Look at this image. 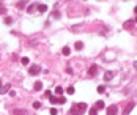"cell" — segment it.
I'll return each mask as SVG.
<instances>
[{
  "label": "cell",
  "mask_w": 137,
  "mask_h": 115,
  "mask_svg": "<svg viewBox=\"0 0 137 115\" xmlns=\"http://www.w3.org/2000/svg\"><path fill=\"white\" fill-rule=\"evenodd\" d=\"M68 115H84V110L80 109L77 104H74V106H71V109L68 110Z\"/></svg>",
  "instance_id": "6da1fadb"
},
{
  "label": "cell",
  "mask_w": 137,
  "mask_h": 115,
  "mask_svg": "<svg viewBox=\"0 0 137 115\" xmlns=\"http://www.w3.org/2000/svg\"><path fill=\"white\" fill-rule=\"evenodd\" d=\"M39 71H41V66L39 65H33V66L28 68V74H32V76H36Z\"/></svg>",
  "instance_id": "7a4b0ae2"
},
{
  "label": "cell",
  "mask_w": 137,
  "mask_h": 115,
  "mask_svg": "<svg viewBox=\"0 0 137 115\" xmlns=\"http://www.w3.org/2000/svg\"><path fill=\"white\" fill-rule=\"evenodd\" d=\"M134 106H136V103H134V101L128 103V106L125 107V110H123V115H129V114H131V110L134 109Z\"/></svg>",
  "instance_id": "3957f363"
},
{
  "label": "cell",
  "mask_w": 137,
  "mask_h": 115,
  "mask_svg": "<svg viewBox=\"0 0 137 115\" xmlns=\"http://www.w3.org/2000/svg\"><path fill=\"white\" fill-rule=\"evenodd\" d=\"M117 112H118V107L115 104H112V106L107 107V115H117Z\"/></svg>",
  "instance_id": "277c9868"
},
{
  "label": "cell",
  "mask_w": 137,
  "mask_h": 115,
  "mask_svg": "<svg viewBox=\"0 0 137 115\" xmlns=\"http://www.w3.org/2000/svg\"><path fill=\"white\" fill-rule=\"evenodd\" d=\"M10 88H11V85H10V84L2 85V88H0V95H6L8 91H10Z\"/></svg>",
  "instance_id": "5b68a950"
},
{
  "label": "cell",
  "mask_w": 137,
  "mask_h": 115,
  "mask_svg": "<svg viewBox=\"0 0 137 115\" xmlns=\"http://www.w3.org/2000/svg\"><path fill=\"white\" fill-rule=\"evenodd\" d=\"M134 24H136V22L132 21V19H129V21H126L125 24H123V28H126V30H129V28H132V27H134Z\"/></svg>",
  "instance_id": "8992f818"
},
{
  "label": "cell",
  "mask_w": 137,
  "mask_h": 115,
  "mask_svg": "<svg viewBox=\"0 0 137 115\" xmlns=\"http://www.w3.org/2000/svg\"><path fill=\"white\" fill-rule=\"evenodd\" d=\"M88 74L90 76H96V74H98V66H96V65H91L90 69H88Z\"/></svg>",
  "instance_id": "52a82bcc"
},
{
  "label": "cell",
  "mask_w": 137,
  "mask_h": 115,
  "mask_svg": "<svg viewBox=\"0 0 137 115\" xmlns=\"http://www.w3.org/2000/svg\"><path fill=\"white\" fill-rule=\"evenodd\" d=\"M112 77H114V71H106V74H104V80H106V82H109Z\"/></svg>",
  "instance_id": "ba28073f"
},
{
  "label": "cell",
  "mask_w": 137,
  "mask_h": 115,
  "mask_svg": "<svg viewBox=\"0 0 137 115\" xmlns=\"http://www.w3.org/2000/svg\"><path fill=\"white\" fill-rule=\"evenodd\" d=\"M41 88H43V82H41V80H36L35 85H33V90H35V91H39Z\"/></svg>",
  "instance_id": "9c48e42d"
},
{
  "label": "cell",
  "mask_w": 137,
  "mask_h": 115,
  "mask_svg": "<svg viewBox=\"0 0 137 115\" xmlns=\"http://www.w3.org/2000/svg\"><path fill=\"white\" fill-rule=\"evenodd\" d=\"M13 114H14V115H27V110L25 109H14V110H13Z\"/></svg>",
  "instance_id": "30bf717a"
},
{
  "label": "cell",
  "mask_w": 137,
  "mask_h": 115,
  "mask_svg": "<svg viewBox=\"0 0 137 115\" xmlns=\"http://www.w3.org/2000/svg\"><path fill=\"white\" fill-rule=\"evenodd\" d=\"M36 10H38V13H46V11H47V5H38L36 6Z\"/></svg>",
  "instance_id": "8fae6325"
},
{
  "label": "cell",
  "mask_w": 137,
  "mask_h": 115,
  "mask_svg": "<svg viewBox=\"0 0 137 115\" xmlns=\"http://www.w3.org/2000/svg\"><path fill=\"white\" fill-rule=\"evenodd\" d=\"M25 3H27L25 0H21V2H17V3H16V8H17V10H24V8H25Z\"/></svg>",
  "instance_id": "7c38bea8"
},
{
  "label": "cell",
  "mask_w": 137,
  "mask_h": 115,
  "mask_svg": "<svg viewBox=\"0 0 137 115\" xmlns=\"http://www.w3.org/2000/svg\"><path fill=\"white\" fill-rule=\"evenodd\" d=\"M95 107L98 110H101V109H104L106 107V104H104V101H96V104H95Z\"/></svg>",
  "instance_id": "4fadbf2b"
},
{
  "label": "cell",
  "mask_w": 137,
  "mask_h": 115,
  "mask_svg": "<svg viewBox=\"0 0 137 115\" xmlns=\"http://www.w3.org/2000/svg\"><path fill=\"white\" fill-rule=\"evenodd\" d=\"M74 49H76V51H82V49H84V43H82V41H77L76 44H74Z\"/></svg>",
  "instance_id": "5bb4252c"
},
{
  "label": "cell",
  "mask_w": 137,
  "mask_h": 115,
  "mask_svg": "<svg viewBox=\"0 0 137 115\" xmlns=\"http://www.w3.org/2000/svg\"><path fill=\"white\" fill-rule=\"evenodd\" d=\"M62 54H63L65 57H68L69 54H71V49H69V47H68V46H65V47H63V49H62Z\"/></svg>",
  "instance_id": "9a60e30c"
},
{
  "label": "cell",
  "mask_w": 137,
  "mask_h": 115,
  "mask_svg": "<svg viewBox=\"0 0 137 115\" xmlns=\"http://www.w3.org/2000/svg\"><path fill=\"white\" fill-rule=\"evenodd\" d=\"M55 95H57V96H62V95H63V88H62V87H60V85H58V87H55Z\"/></svg>",
  "instance_id": "2e32d148"
},
{
  "label": "cell",
  "mask_w": 137,
  "mask_h": 115,
  "mask_svg": "<svg viewBox=\"0 0 137 115\" xmlns=\"http://www.w3.org/2000/svg\"><path fill=\"white\" fill-rule=\"evenodd\" d=\"M49 101H51L52 104H58V96H52V95H51V96H49Z\"/></svg>",
  "instance_id": "e0dca14e"
},
{
  "label": "cell",
  "mask_w": 137,
  "mask_h": 115,
  "mask_svg": "<svg viewBox=\"0 0 137 115\" xmlns=\"http://www.w3.org/2000/svg\"><path fill=\"white\" fill-rule=\"evenodd\" d=\"M88 115H98V109H96L95 106H93V107H90V110H88Z\"/></svg>",
  "instance_id": "ac0fdd59"
},
{
  "label": "cell",
  "mask_w": 137,
  "mask_h": 115,
  "mask_svg": "<svg viewBox=\"0 0 137 115\" xmlns=\"http://www.w3.org/2000/svg\"><path fill=\"white\" fill-rule=\"evenodd\" d=\"M74 91H76V88H74L73 85H69L68 88H66V93H68V95H74Z\"/></svg>",
  "instance_id": "d6986e66"
},
{
  "label": "cell",
  "mask_w": 137,
  "mask_h": 115,
  "mask_svg": "<svg viewBox=\"0 0 137 115\" xmlns=\"http://www.w3.org/2000/svg\"><path fill=\"white\" fill-rule=\"evenodd\" d=\"M77 106H79V107L84 110V112L87 110V107H88V106H87V103H77Z\"/></svg>",
  "instance_id": "ffe728a7"
},
{
  "label": "cell",
  "mask_w": 137,
  "mask_h": 115,
  "mask_svg": "<svg viewBox=\"0 0 137 115\" xmlns=\"http://www.w3.org/2000/svg\"><path fill=\"white\" fill-rule=\"evenodd\" d=\"M21 63H22V65H28V63H30V60H28V57H22Z\"/></svg>",
  "instance_id": "44dd1931"
},
{
  "label": "cell",
  "mask_w": 137,
  "mask_h": 115,
  "mask_svg": "<svg viewBox=\"0 0 137 115\" xmlns=\"http://www.w3.org/2000/svg\"><path fill=\"white\" fill-rule=\"evenodd\" d=\"M35 8H36V5H30L28 8H27V13H33V11H35Z\"/></svg>",
  "instance_id": "7402d4cb"
},
{
  "label": "cell",
  "mask_w": 137,
  "mask_h": 115,
  "mask_svg": "<svg viewBox=\"0 0 137 115\" xmlns=\"http://www.w3.org/2000/svg\"><path fill=\"white\" fill-rule=\"evenodd\" d=\"M3 22H5L6 25H10L11 22H13V19H11V17H5V19H3Z\"/></svg>",
  "instance_id": "603a6c76"
},
{
  "label": "cell",
  "mask_w": 137,
  "mask_h": 115,
  "mask_svg": "<svg viewBox=\"0 0 137 115\" xmlns=\"http://www.w3.org/2000/svg\"><path fill=\"white\" fill-rule=\"evenodd\" d=\"M33 107H35V109H39V107H41V103H39V101H35V103H33Z\"/></svg>",
  "instance_id": "cb8c5ba5"
},
{
  "label": "cell",
  "mask_w": 137,
  "mask_h": 115,
  "mask_svg": "<svg viewBox=\"0 0 137 115\" xmlns=\"http://www.w3.org/2000/svg\"><path fill=\"white\" fill-rule=\"evenodd\" d=\"M104 91H106L104 85H99V87H98V93H104Z\"/></svg>",
  "instance_id": "d4e9b609"
},
{
  "label": "cell",
  "mask_w": 137,
  "mask_h": 115,
  "mask_svg": "<svg viewBox=\"0 0 137 115\" xmlns=\"http://www.w3.org/2000/svg\"><path fill=\"white\" fill-rule=\"evenodd\" d=\"M0 14H5V6H3L2 2H0Z\"/></svg>",
  "instance_id": "484cf974"
},
{
  "label": "cell",
  "mask_w": 137,
  "mask_h": 115,
  "mask_svg": "<svg viewBox=\"0 0 137 115\" xmlns=\"http://www.w3.org/2000/svg\"><path fill=\"white\" fill-rule=\"evenodd\" d=\"M65 103H66V99H65L63 96H60V98H58V104H65Z\"/></svg>",
  "instance_id": "4316f807"
},
{
  "label": "cell",
  "mask_w": 137,
  "mask_h": 115,
  "mask_svg": "<svg viewBox=\"0 0 137 115\" xmlns=\"http://www.w3.org/2000/svg\"><path fill=\"white\" fill-rule=\"evenodd\" d=\"M51 115H57V109H51Z\"/></svg>",
  "instance_id": "83f0119b"
},
{
  "label": "cell",
  "mask_w": 137,
  "mask_h": 115,
  "mask_svg": "<svg viewBox=\"0 0 137 115\" xmlns=\"http://www.w3.org/2000/svg\"><path fill=\"white\" fill-rule=\"evenodd\" d=\"M54 17H60V13L58 11H54Z\"/></svg>",
  "instance_id": "f1b7e54d"
},
{
  "label": "cell",
  "mask_w": 137,
  "mask_h": 115,
  "mask_svg": "<svg viewBox=\"0 0 137 115\" xmlns=\"http://www.w3.org/2000/svg\"><path fill=\"white\" fill-rule=\"evenodd\" d=\"M134 68H136V71H137V62H134Z\"/></svg>",
  "instance_id": "f546056e"
},
{
  "label": "cell",
  "mask_w": 137,
  "mask_h": 115,
  "mask_svg": "<svg viewBox=\"0 0 137 115\" xmlns=\"http://www.w3.org/2000/svg\"><path fill=\"white\" fill-rule=\"evenodd\" d=\"M134 11H136V13H137V6H136V8H134Z\"/></svg>",
  "instance_id": "4dcf8cb0"
},
{
  "label": "cell",
  "mask_w": 137,
  "mask_h": 115,
  "mask_svg": "<svg viewBox=\"0 0 137 115\" xmlns=\"http://www.w3.org/2000/svg\"><path fill=\"white\" fill-rule=\"evenodd\" d=\"M134 22H136V24H137V17H136V19H134Z\"/></svg>",
  "instance_id": "1f68e13d"
},
{
  "label": "cell",
  "mask_w": 137,
  "mask_h": 115,
  "mask_svg": "<svg viewBox=\"0 0 137 115\" xmlns=\"http://www.w3.org/2000/svg\"><path fill=\"white\" fill-rule=\"evenodd\" d=\"M0 85H2V80H0Z\"/></svg>",
  "instance_id": "d6a6232c"
}]
</instances>
